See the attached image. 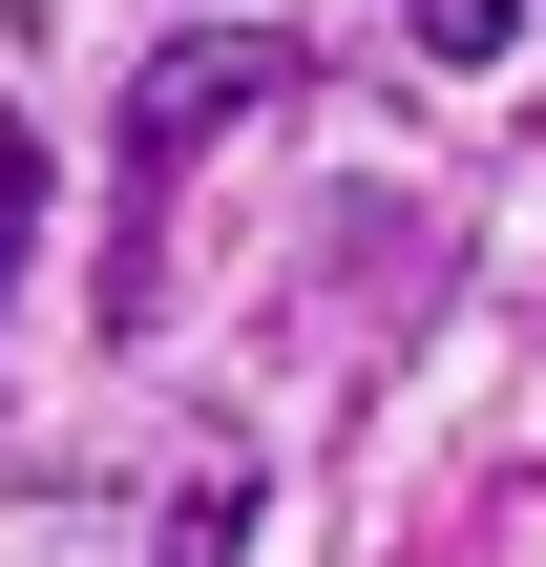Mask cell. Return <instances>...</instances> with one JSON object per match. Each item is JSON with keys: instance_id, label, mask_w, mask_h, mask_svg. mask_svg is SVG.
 <instances>
[{"instance_id": "obj_1", "label": "cell", "mask_w": 546, "mask_h": 567, "mask_svg": "<svg viewBox=\"0 0 546 567\" xmlns=\"http://www.w3.org/2000/svg\"><path fill=\"white\" fill-rule=\"evenodd\" d=\"M231 105H295V42H168V63L126 84V168H189Z\"/></svg>"}, {"instance_id": "obj_2", "label": "cell", "mask_w": 546, "mask_h": 567, "mask_svg": "<svg viewBox=\"0 0 546 567\" xmlns=\"http://www.w3.org/2000/svg\"><path fill=\"white\" fill-rule=\"evenodd\" d=\"M505 21H526V0H421V42H442V63H484Z\"/></svg>"}, {"instance_id": "obj_3", "label": "cell", "mask_w": 546, "mask_h": 567, "mask_svg": "<svg viewBox=\"0 0 546 567\" xmlns=\"http://www.w3.org/2000/svg\"><path fill=\"white\" fill-rule=\"evenodd\" d=\"M21 210H42V147L0 126V274H21Z\"/></svg>"}]
</instances>
